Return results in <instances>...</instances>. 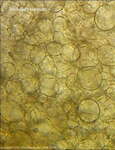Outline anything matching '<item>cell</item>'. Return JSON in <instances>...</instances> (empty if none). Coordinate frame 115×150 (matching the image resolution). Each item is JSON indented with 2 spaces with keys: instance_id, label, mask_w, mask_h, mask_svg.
I'll list each match as a JSON object with an SVG mask.
<instances>
[{
  "instance_id": "f35d334b",
  "label": "cell",
  "mask_w": 115,
  "mask_h": 150,
  "mask_svg": "<svg viewBox=\"0 0 115 150\" xmlns=\"http://www.w3.org/2000/svg\"><path fill=\"white\" fill-rule=\"evenodd\" d=\"M64 8L69 13L81 9V6L78 5L76 1H66Z\"/></svg>"
},
{
  "instance_id": "30bf717a",
  "label": "cell",
  "mask_w": 115,
  "mask_h": 150,
  "mask_svg": "<svg viewBox=\"0 0 115 150\" xmlns=\"http://www.w3.org/2000/svg\"><path fill=\"white\" fill-rule=\"evenodd\" d=\"M52 127L45 121L28 125V133L33 141L37 143H47V136Z\"/></svg>"
},
{
  "instance_id": "ffe728a7",
  "label": "cell",
  "mask_w": 115,
  "mask_h": 150,
  "mask_svg": "<svg viewBox=\"0 0 115 150\" xmlns=\"http://www.w3.org/2000/svg\"><path fill=\"white\" fill-rule=\"evenodd\" d=\"M47 54L46 48L42 45H35L31 52V61L35 64H40L46 58Z\"/></svg>"
},
{
  "instance_id": "cb8c5ba5",
  "label": "cell",
  "mask_w": 115,
  "mask_h": 150,
  "mask_svg": "<svg viewBox=\"0 0 115 150\" xmlns=\"http://www.w3.org/2000/svg\"><path fill=\"white\" fill-rule=\"evenodd\" d=\"M59 89L55 98L60 100H66L69 99L74 92L71 91L66 85L65 79L60 78L59 79Z\"/></svg>"
},
{
  "instance_id": "60d3db41",
  "label": "cell",
  "mask_w": 115,
  "mask_h": 150,
  "mask_svg": "<svg viewBox=\"0 0 115 150\" xmlns=\"http://www.w3.org/2000/svg\"><path fill=\"white\" fill-rule=\"evenodd\" d=\"M67 124L69 128L75 129L79 126L80 122L78 117L75 115H68L67 120Z\"/></svg>"
},
{
  "instance_id": "7bdbcfd3",
  "label": "cell",
  "mask_w": 115,
  "mask_h": 150,
  "mask_svg": "<svg viewBox=\"0 0 115 150\" xmlns=\"http://www.w3.org/2000/svg\"><path fill=\"white\" fill-rule=\"evenodd\" d=\"M95 60H85L81 61L79 63V66H80L81 69L84 68V67H95L98 68L100 70V69L98 66L101 67V64L99 62L97 63V61L95 62Z\"/></svg>"
},
{
  "instance_id": "d590c367",
  "label": "cell",
  "mask_w": 115,
  "mask_h": 150,
  "mask_svg": "<svg viewBox=\"0 0 115 150\" xmlns=\"http://www.w3.org/2000/svg\"><path fill=\"white\" fill-rule=\"evenodd\" d=\"M53 40L55 42H56L62 45H65L66 44H75V42L70 40L64 34H63L61 33L55 31L54 34V37H53Z\"/></svg>"
},
{
  "instance_id": "e575fe53",
  "label": "cell",
  "mask_w": 115,
  "mask_h": 150,
  "mask_svg": "<svg viewBox=\"0 0 115 150\" xmlns=\"http://www.w3.org/2000/svg\"><path fill=\"white\" fill-rule=\"evenodd\" d=\"M28 125L23 120L19 121L10 122L9 124V132H13L16 130H23L28 132Z\"/></svg>"
},
{
  "instance_id": "8992f818",
  "label": "cell",
  "mask_w": 115,
  "mask_h": 150,
  "mask_svg": "<svg viewBox=\"0 0 115 150\" xmlns=\"http://www.w3.org/2000/svg\"><path fill=\"white\" fill-rule=\"evenodd\" d=\"M54 33L53 21L51 20H39L33 31L39 45L45 48L47 44L54 41Z\"/></svg>"
},
{
  "instance_id": "9f6ffc18",
  "label": "cell",
  "mask_w": 115,
  "mask_h": 150,
  "mask_svg": "<svg viewBox=\"0 0 115 150\" xmlns=\"http://www.w3.org/2000/svg\"><path fill=\"white\" fill-rule=\"evenodd\" d=\"M38 101L42 103V104H46L48 101V97L43 93H40L38 98Z\"/></svg>"
},
{
  "instance_id": "ab89813d",
  "label": "cell",
  "mask_w": 115,
  "mask_h": 150,
  "mask_svg": "<svg viewBox=\"0 0 115 150\" xmlns=\"http://www.w3.org/2000/svg\"><path fill=\"white\" fill-rule=\"evenodd\" d=\"M1 64L6 63H13L14 62V59L11 56L10 52L2 49H1Z\"/></svg>"
},
{
  "instance_id": "484cf974",
  "label": "cell",
  "mask_w": 115,
  "mask_h": 150,
  "mask_svg": "<svg viewBox=\"0 0 115 150\" xmlns=\"http://www.w3.org/2000/svg\"><path fill=\"white\" fill-rule=\"evenodd\" d=\"M97 103L98 104L101 103V105L99 106L100 109V115L106 117V116L111 115L115 114V104L111 101L106 99L105 101L100 100Z\"/></svg>"
},
{
  "instance_id": "f5cc1de1",
  "label": "cell",
  "mask_w": 115,
  "mask_h": 150,
  "mask_svg": "<svg viewBox=\"0 0 115 150\" xmlns=\"http://www.w3.org/2000/svg\"><path fill=\"white\" fill-rule=\"evenodd\" d=\"M62 107H63L64 113L65 114H69V112L71 111V109L72 108L71 103L69 100H68V99L65 100L63 103Z\"/></svg>"
},
{
  "instance_id": "f546056e",
  "label": "cell",
  "mask_w": 115,
  "mask_h": 150,
  "mask_svg": "<svg viewBox=\"0 0 115 150\" xmlns=\"http://www.w3.org/2000/svg\"><path fill=\"white\" fill-rule=\"evenodd\" d=\"M34 17L39 20H51L55 18V13L48 11L46 8L42 9H35L32 11Z\"/></svg>"
},
{
  "instance_id": "4fadbf2b",
  "label": "cell",
  "mask_w": 115,
  "mask_h": 150,
  "mask_svg": "<svg viewBox=\"0 0 115 150\" xmlns=\"http://www.w3.org/2000/svg\"><path fill=\"white\" fill-rule=\"evenodd\" d=\"M20 1H1V15L13 18L20 11Z\"/></svg>"
},
{
  "instance_id": "816d5d0a",
  "label": "cell",
  "mask_w": 115,
  "mask_h": 150,
  "mask_svg": "<svg viewBox=\"0 0 115 150\" xmlns=\"http://www.w3.org/2000/svg\"><path fill=\"white\" fill-rule=\"evenodd\" d=\"M107 44L115 47V32L113 30L109 31L107 37Z\"/></svg>"
},
{
  "instance_id": "2e32d148",
  "label": "cell",
  "mask_w": 115,
  "mask_h": 150,
  "mask_svg": "<svg viewBox=\"0 0 115 150\" xmlns=\"http://www.w3.org/2000/svg\"><path fill=\"white\" fill-rule=\"evenodd\" d=\"M38 67L40 71H37V75L42 74H58L53 57L48 54L45 60L38 64Z\"/></svg>"
},
{
  "instance_id": "680465c9",
  "label": "cell",
  "mask_w": 115,
  "mask_h": 150,
  "mask_svg": "<svg viewBox=\"0 0 115 150\" xmlns=\"http://www.w3.org/2000/svg\"><path fill=\"white\" fill-rule=\"evenodd\" d=\"M108 1V5L115 7V1Z\"/></svg>"
},
{
  "instance_id": "f1b7e54d",
  "label": "cell",
  "mask_w": 115,
  "mask_h": 150,
  "mask_svg": "<svg viewBox=\"0 0 115 150\" xmlns=\"http://www.w3.org/2000/svg\"><path fill=\"white\" fill-rule=\"evenodd\" d=\"M65 3L66 1H45V8L54 13H58L62 11Z\"/></svg>"
},
{
  "instance_id": "d6986e66",
  "label": "cell",
  "mask_w": 115,
  "mask_h": 150,
  "mask_svg": "<svg viewBox=\"0 0 115 150\" xmlns=\"http://www.w3.org/2000/svg\"><path fill=\"white\" fill-rule=\"evenodd\" d=\"M58 73H63L71 69L72 63L64 54L52 57Z\"/></svg>"
},
{
  "instance_id": "d6a6232c",
  "label": "cell",
  "mask_w": 115,
  "mask_h": 150,
  "mask_svg": "<svg viewBox=\"0 0 115 150\" xmlns=\"http://www.w3.org/2000/svg\"><path fill=\"white\" fill-rule=\"evenodd\" d=\"M86 15V13H85L81 9H80L70 13L69 17L74 22L75 25L78 27H79L82 25V23L84 21Z\"/></svg>"
},
{
  "instance_id": "7dc6e473",
  "label": "cell",
  "mask_w": 115,
  "mask_h": 150,
  "mask_svg": "<svg viewBox=\"0 0 115 150\" xmlns=\"http://www.w3.org/2000/svg\"><path fill=\"white\" fill-rule=\"evenodd\" d=\"M63 139L66 140H69L71 137H75L77 136V132L73 129H66L62 133Z\"/></svg>"
},
{
  "instance_id": "277c9868",
  "label": "cell",
  "mask_w": 115,
  "mask_h": 150,
  "mask_svg": "<svg viewBox=\"0 0 115 150\" xmlns=\"http://www.w3.org/2000/svg\"><path fill=\"white\" fill-rule=\"evenodd\" d=\"M55 31L64 34L68 38L77 42L80 38L81 32L80 27H78L70 17H57L53 20Z\"/></svg>"
},
{
  "instance_id": "1f68e13d",
  "label": "cell",
  "mask_w": 115,
  "mask_h": 150,
  "mask_svg": "<svg viewBox=\"0 0 115 150\" xmlns=\"http://www.w3.org/2000/svg\"><path fill=\"white\" fill-rule=\"evenodd\" d=\"M63 137L61 132L55 127H52L47 136V144L52 146L58 142L63 139Z\"/></svg>"
},
{
  "instance_id": "9c48e42d",
  "label": "cell",
  "mask_w": 115,
  "mask_h": 150,
  "mask_svg": "<svg viewBox=\"0 0 115 150\" xmlns=\"http://www.w3.org/2000/svg\"><path fill=\"white\" fill-rule=\"evenodd\" d=\"M47 118L48 115L45 105L37 101L32 107L26 110L24 120L29 125L45 121Z\"/></svg>"
},
{
  "instance_id": "e0dca14e",
  "label": "cell",
  "mask_w": 115,
  "mask_h": 150,
  "mask_svg": "<svg viewBox=\"0 0 115 150\" xmlns=\"http://www.w3.org/2000/svg\"><path fill=\"white\" fill-rule=\"evenodd\" d=\"M34 15L32 11L20 10L17 15L12 19L13 24L22 23L26 28L34 19Z\"/></svg>"
},
{
  "instance_id": "7a4b0ae2",
  "label": "cell",
  "mask_w": 115,
  "mask_h": 150,
  "mask_svg": "<svg viewBox=\"0 0 115 150\" xmlns=\"http://www.w3.org/2000/svg\"><path fill=\"white\" fill-rule=\"evenodd\" d=\"M94 23L96 27L103 31H109L115 27V7L105 5L95 12Z\"/></svg>"
},
{
  "instance_id": "44dd1931",
  "label": "cell",
  "mask_w": 115,
  "mask_h": 150,
  "mask_svg": "<svg viewBox=\"0 0 115 150\" xmlns=\"http://www.w3.org/2000/svg\"><path fill=\"white\" fill-rule=\"evenodd\" d=\"M66 55L72 63L77 62L80 58L79 47L77 44H69L63 45V53Z\"/></svg>"
},
{
  "instance_id": "d4e9b609",
  "label": "cell",
  "mask_w": 115,
  "mask_h": 150,
  "mask_svg": "<svg viewBox=\"0 0 115 150\" xmlns=\"http://www.w3.org/2000/svg\"><path fill=\"white\" fill-rule=\"evenodd\" d=\"M65 83L69 89L74 92H77L82 88L77 73H71L68 75L65 79Z\"/></svg>"
},
{
  "instance_id": "836d02e7",
  "label": "cell",
  "mask_w": 115,
  "mask_h": 150,
  "mask_svg": "<svg viewBox=\"0 0 115 150\" xmlns=\"http://www.w3.org/2000/svg\"><path fill=\"white\" fill-rule=\"evenodd\" d=\"M100 149L101 147L99 146L98 144L95 141L91 139L85 140L82 142L77 148V149L78 150H96Z\"/></svg>"
},
{
  "instance_id": "681fc988",
  "label": "cell",
  "mask_w": 115,
  "mask_h": 150,
  "mask_svg": "<svg viewBox=\"0 0 115 150\" xmlns=\"http://www.w3.org/2000/svg\"><path fill=\"white\" fill-rule=\"evenodd\" d=\"M88 4L91 5L95 12L101 6L108 4L107 1H88Z\"/></svg>"
},
{
  "instance_id": "3957f363",
  "label": "cell",
  "mask_w": 115,
  "mask_h": 150,
  "mask_svg": "<svg viewBox=\"0 0 115 150\" xmlns=\"http://www.w3.org/2000/svg\"><path fill=\"white\" fill-rule=\"evenodd\" d=\"M77 114L82 121L87 124L93 123L100 115L99 105L94 99H85L77 107Z\"/></svg>"
},
{
  "instance_id": "603a6c76",
  "label": "cell",
  "mask_w": 115,
  "mask_h": 150,
  "mask_svg": "<svg viewBox=\"0 0 115 150\" xmlns=\"http://www.w3.org/2000/svg\"><path fill=\"white\" fill-rule=\"evenodd\" d=\"M16 71V69L13 63H6L1 64V79L8 80L13 77Z\"/></svg>"
},
{
  "instance_id": "ac0fdd59",
  "label": "cell",
  "mask_w": 115,
  "mask_h": 150,
  "mask_svg": "<svg viewBox=\"0 0 115 150\" xmlns=\"http://www.w3.org/2000/svg\"><path fill=\"white\" fill-rule=\"evenodd\" d=\"M64 101L65 100H60L56 98L55 99V101H52L48 107H46L48 116L51 118H55L65 114L62 107Z\"/></svg>"
},
{
  "instance_id": "9a60e30c",
  "label": "cell",
  "mask_w": 115,
  "mask_h": 150,
  "mask_svg": "<svg viewBox=\"0 0 115 150\" xmlns=\"http://www.w3.org/2000/svg\"><path fill=\"white\" fill-rule=\"evenodd\" d=\"M3 86L6 92L10 95H19L24 92L21 80L19 79L4 80Z\"/></svg>"
},
{
  "instance_id": "74e56055",
  "label": "cell",
  "mask_w": 115,
  "mask_h": 150,
  "mask_svg": "<svg viewBox=\"0 0 115 150\" xmlns=\"http://www.w3.org/2000/svg\"><path fill=\"white\" fill-rule=\"evenodd\" d=\"M94 123L95 128L99 130H103L105 129L109 122H108L105 117L100 115Z\"/></svg>"
},
{
  "instance_id": "11a10c76",
  "label": "cell",
  "mask_w": 115,
  "mask_h": 150,
  "mask_svg": "<svg viewBox=\"0 0 115 150\" xmlns=\"http://www.w3.org/2000/svg\"><path fill=\"white\" fill-rule=\"evenodd\" d=\"M81 9L86 14H94L95 12L92 8V6L88 4H86L84 6H81Z\"/></svg>"
},
{
  "instance_id": "83f0119b",
  "label": "cell",
  "mask_w": 115,
  "mask_h": 150,
  "mask_svg": "<svg viewBox=\"0 0 115 150\" xmlns=\"http://www.w3.org/2000/svg\"><path fill=\"white\" fill-rule=\"evenodd\" d=\"M46 50L48 55L51 57H55L63 53V46L56 42L52 41L47 44Z\"/></svg>"
},
{
  "instance_id": "5bb4252c",
  "label": "cell",
  "mask_w": 115,
  "mask_h": 150,
  "mask_svg": "<svg viewBox=\"0 0 115 150\" xmlns=\"http://www.w3.org/2000/svg\"><path fill=\"white\" fill-rule=\"evenodd\" d=\"M24 92L32 95L39 91L40 87V79L38 75L26 79L21 80Z\"/></svg>"
},
{
  "instance_id": "5b68a950",
  "label": "cell",
  "mask_w": 115,
  "mask_h": 150,
  "mask_svg": "<svg viewBox=\"0 0 115 150\" xmlns=\"http://www.w3.org/2000/svg\"><path fill=\"white\" fill-rule=\"evenodd\" d=\"M1 115L9 122L19 121L24 119L25 111L19 103L5 100L1 104Z\"/></svg>"
},
{
  "instance_id": "db71d44e",
  "label": "cell",
  "mask_w": 115,
  "mask_h": 150,
  "mask_svg": "<svg viewBox=\"0 0 115 150\" xmlns=\"http://www.w3.org/2000/svg\"><path fill=\"white\" fill-rule=\"evenodd\" d=\"M30 2L36 9H42L45 8V1H30Z\"/></svg>"
},
{
  "instance_id": "4316f807",
  "label": "cell",
  "mask_w": 115,
  "mask_h": 150,
  "mask_svg": "<svg viewBox=\"0 0 115 150\" xmlns=\"http://www.w3.org/2000/svg\"><path fill=\"white\" fill-rule=\"evenodd\" d=\"M81 53V56L79 59L75 63H79L85 60H94L97 58V52L92 49V48H89L88 47H79Z\"/></svg>"
},
{
  "instance_id": "7c38bea8",
  "label": "cell",
  "mask_w": 115,
  "mask_h": 150,
  "mask_svg": "<svg viewBox=\"0 0 115 150\" xmlns=\"http://www.w3.org/2000/svg\"><path fill=\"white\" fill-rule=\"evenodd\" d=\"M33 47V45L20 41L12 48L10 54L15 60L30 63L31 62V52Z\"/></svg>"
},
{
  "instance_id": "7402d4cb",
  "label": "cell",
  "mask_w": 115,
  "mask_h": 150,
  "mask_svg": "<svg viewBox=\"0 0 115 150\" xmlns=\"http://www.w3.org/2000/svg\"><path fill=\"white\" fill-rule=\"evenodd\" d=\"M37 75L36 69L32 62L24 64L19 69L18 76L20 80L32 78Z\"/></svg>"
},
{
  "instance_id": "b9f144b4",
  "label": "cell",
  "mask_w": 115,
  "mask_h": 150,
  "mask_svg": "<svg viewBox=\"0 0 115 150\" xmlns=\"http://www.w3.org/2000/svg\"><path fill=\"white\" fill-rule=\"evenodd\" d=\"M13 25L12 18H8L1 15V30H6L11 28Z\"/></svg>"
},
{
  "instance_id": "bcb514c9",
  "label": "cell",
  "mask_w": 115,
  "mask_h": 150,
  "mask_svg": "<svg viewBox=\"0 0 115 150\" xmlns=\"http://www.w3.org/2000/svg\"><path fill=\"white\" fill-rule=\"evenodd\" d=\"M106 134L113 140L115 141V122H111L105 128Z\"/></svg>"
},
{
  "instance_id": "8fae6325",
  "label": "cell",
  "mask_w": 115,
  "mask_h": 150,
  "mask_svg": "<svg viewBox=\"0 0 115 150\" xmlns=\"http://www.w3.org/2000/svg\"><path fill=\"white\" fill-rule=\"evenodd\" d=\"M97 58L104 66H115V47L108 44L100 46L97 50Z\"/></svg>"
},
{
  "instance_id": "ba28073f",
  "label": "cell",
  "mask_w": 115,
  "mask_h": 150,
  "mask_svg": "<svg viewBox=\"0 0 115 150\" xmlns=\"http://www.w3.org/2000/svg\"><path fill=\"white\" fill-rule=\"evenodd\" d=\"M33 139L25 131L16 130L10 132L4 139V145L9 146L29 147L32 146Z\"/></svg>"
},
{
  "instance_id": "f907efd6",
  "label": "cell",
  "mask_w": 115,
  "mask_h": 150,
  "mask_svg": "<svg viewBox=\"0 0 115 150\" xmlns=\"http://www.w3.org/2000/svg\"><path fill=\"white\" fill-rule=\"evenodd\" d=\"M12 29L1 30V41H5L10 38V34Z\"/></svg>"
},
{
  "instance_id": "f6af8a7d",
  "label": "cell",
  "mask_w": 115,
  "mask_h": 150,
  "mask_svg": "<svg viewBox=\"0 0 115 150\" xmlns=\"http://www.w3.org/2000/svg\"><path fill=\"white\" fill-rule=\"evenodd\" d=\"M17 42L12 40L10 38L5 41H1V47L2 50H6L8 52H10L12 48L17 44Z\"/></svg>"
},
{
  "instance_id": "8d00e7d4",
  "label": "cell",
  "mask_w": 115,
  "mask_h": 150,
  "mask_svg": "<svg viewBox=\"0 0 115 150\" xmlns=\"http://www.w3.org/2000/svg\"><path fill=\"white\" fill-rule=\"evenodd\" d=\"M21 41L33 46L39 45L36 37L33 34V31L30 33H25V34L23 35V38Z\"/></svg>"
},
{
  "instance_id": "6da1fadb",
  "label": "cell",
  "mask_w": 115,
  "mask_h": 150,
  "mask_svg": "<svg viewBox=\"0 0 115 150\" xmlns=\"http://www.w3.org/2000/svg\"><path fill=\"white\" fill-rule=\"evenodd\" d=\"M77 75L82 88L87 91H96L102 83V72L95 67L81 68L77 73Z\"/></svg>"
},
{
  "instance_id": "ee69618b",
  "label": "cell",
  "mask_w": 115,
  "mask_h": 150,
  "mask_svg": "<svg viewBox=\"0 0 115 150\" xmlns=\"http://www.w3.org/2000/svg\"><path fill=\"white\" fill-rule=\"evenodd\" d=\"M11 29L15 34L19 36H23L25 33V28L22 23L13 24Z\"/></svg>"
},
{
  "instance_id": "52a82bcc",
  "label": "cell",
  "mask_w": 115,
  "mask_h": 150,
  "mask_svg": "<svg viewBox=\"0 0 115 150\" xmlns=\"http://www.w3.org/2000/svg\"><path fill=\"white\" fill-rule=\"evenodd\" d=\"M58 74H42L38 75L40 79V92L48 97H55L59 89Z\"/></svg>"
},
{
  "instance_id": "6f0895ef",
  "label": "cell",
  "mask_w": 115,
  "mask_h": 150,
  "mask_svg": "<svg viewBox=\"0 0 115 150\" xmlns=\"http://www.w3.org/2000/svg\"><path fill=\"white\" fill-rule=\"evenodd\" d=\"M76 2H77V3L78 4V5L81 7V6H84V5L88 4V1H78V0H77V1H76Z\"/></svg>"
},
{
  "instance_id": "c3c4849f",
  "label": "cell",
  "mask_w": 115,
  "mask_h": 150,
  "mask_svg": "<svg viewBox=\"0 0 115 150\" xmlns=\"http://www.w3.org/2000/svg\"><path fill=\"white\" fill-rule=\"evenodd\" d=\"M52 149L57 150H65L69 149V144L64 139L61 140L60 141L56 143L52 146Z\"/></svg>"
},
{
  "instance_id": "4dcf8cb0",
  "label": "cell",
  "mask_w": 115,
  "mask_h": 150,
  "mask_svg": "<svg viewBox=\"0 0 115 150\" xmlns=\"http://www.w3.org/2000/svg\"><path fill=\"white\" fill-rule=\"evenodd\" d=\"M63 115L64 114L55 118H52L54 120L53 122H52V125H55L54 127L56 129L61 133H62L63 131L68 127L67 124V120L68 116H65V117H63Z\"/></svg>"
}]
</instances>
